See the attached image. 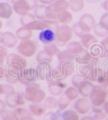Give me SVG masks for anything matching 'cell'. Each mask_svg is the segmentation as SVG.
<instances>
[{
	"mask_svg": "<svg viewBox=\"0 0 108 120\" xmlns=\"http://www.w3.org/2000/svg\"><path fill=\"white\" fill-rule=\"evenodd\" d=\"M88 50H89L90 55H91L93 58L99 60V58L105 56V51L103 49L102 46H101V44H99L97 43L93 44Z\"/></svg>",
	"mask_w": 108,
	"mask_h": 120,
	"instance_id": "cell-20",
	"label": "cell"
},
{
	"mask_svg": "<svg viewBox=\"0 0 108 120\" xmlns=\"http://www.w3.org/2000/svg\"><path fill=\"white\" fill-rule=\"evenodd\" d=\"M85 49L83 45L79 41H72L67 44L66 50L70 52L74 55H76L80 53L81 51Z\"/></svg>",
	"mask_w": 108,
	"mask_h": 120,
	"instance_id": "cell-24",
	"label": "cell"
},
{
	"mask_svg": "<svg viewBox=\"0 0 108 120\" xmlns=\"http://www.w3.org/2000/svg\"><path fill=\"white\" fill-rule=\"evenodd\" d=\"M69 8L74 12L81 11L85 7V0H69Z\"/></svg>",
	"mask_w": 108,
	"mask_h": 120,
	"instance_id": "cell-28",
	"label": "cell"
},
{
	"mask_svg": "<svg viewBox=\"0 0 108 120\" xmlns=\"http://www.w3.org/2000/svg\"><path fill=\"white\" fill-rule=\"evenodd\" d=\"M43 50L51 57H54V55H57L59 53V49L56 44L51 43L48 45H45L43 47Z\"/></svg>",
	"mask_w": 108,
	"mask_h": 120,
	"instance_id": "cell-34",
	"label": "cell"
},
{
	"mask_svg": "<svg viewBox=\"0 0 108 120\" xmlns=\"http://www.w3.org/2000/svg\"><path fill=\"white\" fill-rule=\"evenodd\" d=\"M62 120H80L78 113L75 110H65L62 113Z\"/></svg>",
	"mask_w": 108,
	"mask_h": 120,
	"instance_id": "cell-30",
	"label": "cell"
},
{
	"mask_svg": "<svg viewBox=\"0 0 108 120\" xmlns=\"http://www.w3.org/2000/svg\"><path fill=\"white\" fill-rule=\"evenodd\" d=\"M2 44L7 48H14L18 44V38L12 32L7 31L3 33Z\"/></svg>",
	"mask_w": 108,
	"mask_h": 120,
	"instance_id": "cell-15",
	"label": "cell"
},
{
	"mask_svg": "<svg viewBox=\"0 0 108 120\" xmlns=\"http://www.w3.org/2000/svg\"><path fill=\"white\" fill-rule=\"evenodd\" d=\"M8 50H7V47H5L4 45H0V56L6 58L8 56Z\"/></svg>",
	"mask_w": 108,
	"mask_h": 120,
	"instance_id": "cell-50",
	"label": "cell"
},
{
	"mask_svg": "<svg viewBox=\"0 0 108 120\" xmlns=\"http://www.w3.org/2000/svg\"><path fill=\"white\" fill-rule=\"evenodd\" d=\"M75 71L74 61L59 62L54 70V79L64 80L72 76Z\"/></svg>",
	"mask_w": 108,
	"mask_h": 120,
	"instance_id": "cell-3",
	"label": "cell"
},
{
	"mask_svg": "<svg viewBox=\"0 0 108 120\" xmlns=\"http://www.w3.org/2000/svg\"><path fill=\"white\" fill-rule=\"evenodd\" d=\"M66 87V84L62 80L54 79L48 82L49 92L51 96L58 97L61 95Z\"/></svg>",
	"mask_w": 108,
	"mask_h": 120,
	"instance_id": "cell-12",
	"label": "cell"
},
{
	"mask_svg": "<svg viewBox=\"0 0 108 120\" xmlns=\"http://www.w3.org/2000/svg\"><path fill=\"white\" fill-rule=\"evenodd\" d=\"M12 7L5 2L0 3V18L9 19L13 14Z\"/></svg>",
	"mask_w": 108,
	"mask_h": 120,
	"instance_id": "cell-21",
	"label": "cell"
},
{
	"mask_svg": "<svg viewBox=\"0 0 108 120\" xmlns=\"http://www.w3.org/2000/svg\"><path fill=\"white\" fill-rule=\"evenodd\" d=\"M39 39L44 45L53 43L55 41V33L52 29H45L40 32Z\"/></svg>",
	"mask_w": 108,
	"mask_h": 120,
	"instance_id": "cell-13",
	"label": "cell"
},
{
	"mask_svg": "<svg viewBox=\"0 0 108 120\" xmlns=\"http://www.w3.org/2000/svg\"><path fill=\"white\" fill-rule=\"evenodd\" d=\"M102 6L103 9L108 12V0H105L102 4Z\"/></svg>",
	"mask_w": 108,
	"mask_h": 120,
	"instance_id": "cell-55",
	"label": "cell"
},
{
	"mask_svg": "<svg viewBox=\"0 0 108 120\" xmlns=\"http://www.w3.org/2000/svg\"><path fill=\"white\" fill-rule=\"evenodd\" d=\"M35 20H37V19L34 14L28 13L25 15L22 16L21 18H20V23H21L22 26H26L28 24H30L31 22H32V21H34Z\"/></svg>",
	"mask_w": 108,
	"mask_h": 120,
	"instance_id": "cell-39",
	"label": "cell"
},
{
	"mask_svg": "<svg viewBox=\"0 0 108 120\" xmlns=\"http://www.w3.org/2000/svg\"><path fill=\"white\" fill-rule=\"evenodd\" d=\"M57 57L59 62L74 61L75 60V55L71 53L67 50L59 51L57 55Z\"/></svg>",
	"mask_w": 108,
	"mask_h": 120,
	"instance_id": "cell-27",
	"label": "cell"
},
{
	"mask_svg": "<svg viewBox=\"0 0 108 120\" xmlns=\"http://www.w3.org/2000/svg\"><path fill=\"white\" fill-rule=\"evenodd\" d=\"M49 6L58 14L62 11L68 10L69 9V4L66 0H55L51 4L49 5Z\"/></svg>",
	"mask_w": 108,
	"mask_h": 120,
	"instance_id": "cell-17",
	"label": "cell"
},
{
	"mask_svg": "<svg viewBox=\"0 0 108 120\" xmlns=\"http://www.w3.org/2000/svg\"><path fill=\"white\" fill-rule=\"evenodd\" d=\"M47 108L45 107L44 103H31L29 105L28 110L31 115L37 117H41L45 113Z\"/></svg>",
	"mask_w": 108,
	"mask_h": 120,
	"instance_id": "cell-19",
	"label": "cell"
},
{
	"mask_svg": "<svg viewBox=\"0 0 108 120\" xmlns=\"http://www.w3.org/2000/svg\"><path fill=\"white\" fill-rule=\"evenodd\" d=\"M108 95V88L98 84L94 86L89 98L93 107H100L106 102Z\"/></svg>",
	"mask_w": 108,
	"mask_h": 120,
	"instance_id": "cell-5",
	"label": "cell"
},
{
	"mask_svg": "<svg viewBox=\"0 0 108 120\" xmlns=\"http://www.w3.org/2000/svg\"><path fill=\"white\" fill-rule=\"evenodd\" d=\"M14 111L19 120H24L27 117L31 116V113L29 111V110H28L26 108H22V107L16 108Z\"/></svg>",
	"mask_w": 108,
	"mask_h": 120,
	"instance_id": "cell-35",
	"label": "cell"
},
{
	"mask_svg": "<svg viewBox=\"0 0 108 120\" xmlns=\"http://www.w3.org/2000/svg\"><path fill=\"white\" fill-rule=\"evenodd\" d=\"M2 41H3V33L0 32V44H2Z\"/></svg>",
	"mask_w": 108,
	"mask_h": 120,
	"instance_id": "cell-59",
	"label": "cell"
},
{
	"mask_svg": "<svg viewBox=\"0 0 108 120\" xmlns=\"http://www.w3.org/2000/svg\"><path fill=\"white\" fill-rule=\"evenodd\" d=\"M47 6L45 5H39L38 6L34 11V15L36 18L37 20H44L46 19V16H45V10H46Z\"/></svg>",
	"mask_w": 108,
	"mask_h": 120,
	"instance_id": "cell-32",
	"label": "cell"
},
{
	"mask_svg": "<svg viewBox=\"0 0 108 120\" xmlns=\"http://www.w3.org/2000/svg\"><path fill=\"white\" fill-rule=\"evenodd\" d=\"M72 29L73 33L75 34L76 37H80L81 38L84 34H85V33L82 30V29L80 27V26H79V24H78V22H76V23H74L73 24V26L72 27Z\"/></svg>",
	"mask_w": 108,
	"mask_h": 120,
	"instance_id": "cell-45",
	"label": "cell"
},
{
	"mask_svg": "<svg viewBox=\"0 0 108 120\" xmlns=\"http://www.w3.org/2000/svg\"><path fill=\"white\" fill-rule=\"evenodd\" d=\"M64 94L70 100V101H72L74 100L77 99L80 94H79L78 90L77 88H76L74 86H70V87L67 88L65 90Z\"/></svg>",
	"mask_w": 108,
	"mask_h": 120,
	"instance_id": "cell-31",
	"label": "cell"
},
{
	"mask_svg": "<svg viewBox=\"0 0 108 120\" xmlns=\"http://www.w3.org/2000/svg\"><path fill=\"white\" fill-rule=\"evenodd\" d=\"M16 36L20 41L28 40L32 37V30L26 26H22L16 30Z\"/></svg>",
	"mask_w": 108,
	"mask_h": 120,
	"instance_id": "cell-25",
	"label": "cell"
},
{
	"mask_svg": "<svg viewBox=\"0 0 108 120\" xmlns=\"http://www.w3.org/2000/svg\"><path fill=\"white\" fill-rule=\"evenodd\" d=\"M2 26H3V22L1 20H0V29H1Z\"/></svg>",
	"mask_w": 108,
	"mask_h": 120,
	"instance_id": "cell-61",
	"label": "cell"
},
{
	"mask_svg": "<svg viewBox=\"0 0 108 120\" xmlns=\"http://www.w3.org/2000/svg\"><path fill=\"white\" fill-rule=\"evenodd\" d=\"M91 55H90V53L88 49H83L80 53L76 55L75 56V60L76 62L79 64H86L90 62V61L92 60Z\"/></svg>",
	"mask_w": 108,
	"mask_h": 120,
	"instance_id": "cell-23",
	"label": "cell"
},
{
	"mask_svg": "<svg viewBox=\"0 0 108 120\" xmlns=\"http://www.w3.org/2000/svg\"><path fill=\"white\" fill-rule=\"evenodd\" d=\"M13 11L20 16H23L31 11L29 6L25 0H16L12 6Z\"/></svg>",
	"mask_w": 108,
	"mask_h": 120,
	"instance_id": "cell-14",
	"label": "cell"
},
{
	"mask_svg": "<svg viewBox=\"0 0 108 120\" xmlns=\"http://www.w3.org/2000/svg\"><path fill=\"white\" fill-rule=\"evenodd\" d=\"M101 45L104 51H105V56H106V55L108 54V37L104 38V39L101 41Z\"/></svg>",
	"mask_w": 108,
	"mask_h": 120,
	"instance_id": "cell-49",
	"label": "cell"
},
{
	"mask_svg": "<svg viewBox=\"0 0 108 120\" xmlns=\"http://www.w3.org/2000/svg\"><path fill=\"white\" fill-rule=\"evenodd\" d=\"M5 108H6V103H5V102H4V101L0 99V114L5 111Z\"/></svg>",
	"mask_w": 108,
	"mask_h": 120,
	"instance_id": "cell-53",
	"label": "cell"
},
{
	"mask_svg": "<svg viewBox=\"0 0 108 120\" xmlns=\"http://www.w3.org/2000/svg\"><path fill=\"white\" fill-rule=\"evenodd\" d=\"M38 78L41 80H47V82L54 80V70L51 63H38L36 66Z\"/></svg>",
	"mask_w": 108,
	"mask_h": 120,
	"instance_id": "cell-7",
	"label": "cell"
},
{
	"mask_svg": "<svg viewBox=\"0 0 108 120\" xmlns=\"http://www.w3.org/2000/svg\"><path fill=\"white\" fill-rule=\"evenodd\" d=\"M43 120H62V113H60L59 111H49L47 113H45Z\"/></svg>",
	"mask_w": 108,
	"mask_h": 120,
	"instance_id": "cell-41",
	"label": "cell"
},
{
	"mask_svg": "<svg viewBox=\"0 0 108 120\" xmlns=\"http://www.w3.org/2000/svg\"><path fill=\"white\" fill-rule=\"evenodd\" d=\"M5 78L7 82H8L10 84H16L17 82H18V76L13 74L12 73H11L10 71H8V70L6 71Z\"/></svg>",
	"mask_w": 108,
	"mask_h": 120,
	"instance_id": "cell-42",
	"label": "cell"
},
{
	"mask_svg": "<svg viewBox=\"0 0 108 120\" xmlns=\"http://www.w3.org/2000/svg\"><path fill=\"white\" fill-rule=\"evenodd\" d=\"M106 57H107V59H108V54L106 55Z\"/></svg>",
	"mask_w": 108,
	"mask_h": 120,
	"instance_id": "cell-63",
	"label": "cell"
},
{
	"mask_svg": "<svg viewBox=\"0 0 108 120\" xmlns=\"http://www.w3.org/2000/svg\"><path fill=\"white\" fill-rule=\"evenodd\" d=\"M98 84L104 87H108V64L105 70H104V74L98 81Z\"/></svg>",
	"mask_w": 108,
	"mask_h": 120,
	"instance_id": "cell-43",
	"label": "cell"
},
{
	"mask_svg": "<svg viewBox=\"0 0 108 120\" xmlns=\"http://www.w3.org/2000/svg\"><path fill=\"white\" fill-rule=\"evenodd\" d=\"M15 1H16V0H15Z\"/></svg>",
	"mask_w": 108,
	"mask_h": 120,
	"instance_id": "cell-64",
	"label": "cell"
},
{
	"mask_svg": "<svg viewBox=\"0 0 108 120\" xmlns=\"http://www.w3.org/2000/svg\"><path fill=\"white\" fill-rule=\"evenodd\" d=\"M24 96L27 101L30 103H40L46 98V93L38 84L33 82L27 85Z\"/></svg>",
	"mask_w": 108,
	"mask_h": 120,
	"instance_id": "cell-2",
	"label": "cell"
},
{
	"mask_svg": "<svg viewBox=\"0 0 108 120\" xmlns=\"http://www.w3.org/2000/svg\"><path fill=\"white\" fill-rule=\"evenodd\" d=\"M1 93V84H0V94Z\"/></svg>",
	"mask_w": 108,
	"mask_h": 120,
	"instance_id": "cell-62",
	"label": "cell"
},
{
	"mask_svg": "<svg viewBox=\"0 0 108 120\" xmlns=\"http://www.w3.org/2000/svg\"><path fill=\"white\" fill-rule=\"evenodd\" d=\"M15 91V89L12 84H1V94H9Z\"/></svg>",
	"mask_w": 108,
	"mask_h": 120,
	"instance_id": "cell-44",
	"label": "cell"
},
{
	"mask_svg": "<svg viewBox=\"0 0 108 120\" xmlns=\"http://www.w3.org/2000/svg\"><path fill=\"white\" fill-rule=\"evenodd\" d=\"M93 107V105L89 99L85 97L78 98L74 105V108L76 111L81 115L89 113Z\"/></svg>",
	"mask_w": 108,
	"mask_h": 120,
	"instance_id": "cell-11",
	"label": "cell"
},
{
	"mask_svg": "<svg viewBox=\"0 0 108 120\" xmlns=\"http://www.w3.org/2000/svg\"><path fill=\"white\" fill-rule=\"evenodd\" d=\"M37 47L36 43L30 39L21 41L17 47L18 53L24 57H31L36 53Z\"/></svg>",
	"mask_w": 108,
	"mask_h": 120,
	"instance_id": "cell-6",
	"label": "cell"
},
{
	"mask_svg": "<svg viewBox=\"0 0 108 120\" xmlns=\"http://www.w3.org/2000/svg\"><path fill=\"white\" fill-rule=\"evenodd\" d=\"M6 68H5L3 65H1L0 64V80L4 78L5 76V74H6Z\"/></svg>",
	"mask_w": 108,
	"mask_h": 120,
	"instance_id": "cell-51",
	"label": "cell"
},
{
	"mask_svg": "<svg viewBox=\"0 0 108 120\" xmlns=\"http://www.w3.org/2000/svg\"><path fill=\"white\" fill-rule=\"evenodd\" d=\"M98 42L95 35L91 33H85L81 37V43L86 49H89L93 44Z\"/></svg>",
	"mask_w": 108,
	"mask_h": 120,
	"instance_id": "cell-18",
	"label": "cell"
},
{
	"mask_svg": "<svg viewBox=\"0 0 108 120\" xmlns=\"http://www.w3.org/2000/svg\"><path fill=\"white\" fill-rule=\"evenodd\" d=\"M71 103V101L67 98L64 94L62 95L58 100V107L59 111H64L68 108Z\"/></svg>",
	"mask_w": 108,
	"mask_h": 120,
	"instance_id": "cell-38",
	"label": "cell"
},
{
	"mask_svg": "<svg viewBox=\"0 0 108 120\" xmlns=\"http://www.w3.org/2000/svg\"><path fill=\"white\" fill-rule=\"evenodd\" d=\"M95 35L99 38H105L108 37V30H105L104 28H103L99 23L96 24L95 27L93 28Z\"/></svg>",
	"mask_w": 108,
	"mask_h": 120,
	"instance_id": "cell-37",
	"label": "cell"
},
{
	"mask_svg": "<svg viewBox=\"0 0 108 120\" xmlns=\"http://www.w3.org/2000/svg\"><path fill=\"white\" fill-rule=\"evenodd\" d=\"M94 86L95 85L93 84V83L91 82L90 80H84L81 82L80 86L78 88L79 94H81L83 97L89 98Z\"/></svg>",
	"mask_w": 108,
	"mask_h": 120,
	"instance_id": "cell-16",
	"label": "cell"
},
{
	"mask_svg": "<svg viewBox=\"0 0 108 120\" xmlns=\"http://www.w3.org/2000/svg\"><path fill=\"white\" fill-rule=\"evenodd\" d=\"M85 1H86L87 3H89L91 4H97L98 2H99L101 0H85Z\"/></svg>",
	"mask_w": 108,
	"mask_h": 120,
	"instance_id": "cell-56",
	"label": "cell"
},
{
	"mask_svg": "<svg viewBox=\"0 0 108 120\" xmlns=\"http://www.w3.org/2000/svg\"><path fill=\"white\" fill-rule=\"evenodd\" d=\"M104 70L99 66H95L92 69L88 76L89 80L91 82H98L99 80L103 76Z\"/></svg>",
	"mask_w": 108,
	"mask_h": 120,
	"instance_id": "cell-22",
	"label": "cell"
},
{
	"mask_svg": "<svg viewBox=\"0 0 108 120\" xmlns=\"http://www.w3.org/2000/svg\"><path fill=\"white\" fill-rule=\"evenodd\" d=\"M36 60L38 61V63H51L53 60V57L50 56L48 55L44 50L39 51L37 55Z\"/></svg>",
	"mask_w": 108,
	"mask_h": 120,
	"instance_id": "cell-36",
	"label": "cell"
},
{
	"mask_svg": "<svg viewBox=\"0 0 108 120\" xmlns=\"http://www.w3.org/2000/svg\"><path fill=\"white\" fill-rule=\"evenodd\" d=\"M18 82L22 84L28 85L39 80L37 71L36 67H31L29 68H25L18 75Z\"/></svg>",
	"mask_w": 108,
	"mask_h": 120,
	"instance_id": "cell-8",
	"label": "cell"
},
{
	"mask_svg": "<svg viewBox=\"0 0 108 120\" xmlns=\"http://www.w3.org/2000/svg\"><path fill=\"white\" fill-rule=\"evenodd\" d=\"M103 111L105 114V118L108 120V101L105 102L103 105Z\"/></svg>",
	"mask_w": 108,
	"mask_h": 120,
	"instance_id": "cell-52",
	"label": "cell"
},
{
	"mask_svg": "<svg viewBox=\"0 0 108 120\" xmlns=\"http://www.w3.org/2000/svg\"><path fill=\"white\" fill-rule=\"evenodd\" d=\"M89 116L91 117L92 120H103L105 119V114L102 109L93 106Z\"/></svg>",
	"mask_w": 108,
	"mask_h": 120,
	"instance_id": "cell-29",
	"label": "cell"
},
{
	"mask_svg": "<svg viewBox=\"0 0 108 120\" xmlns=\"http://www.w3.org/2000/svg\"><path fill=\"white\" fill-rule=\"evenodd\" d=\"M4 60H5V58H4V57L0 56V64H1V65H3V64H4Z\"/></svg>",
	"mask_w": 108,
	"mask_h": 120,
	"instance_id": "cell-58",
	"label": "cell"
},
{
	"mask_svg": "<svg viewBox=\"0 0 108 120\" xmlns=\"http://www.w3.org/2000/svg\"><path fill=\"white\" fill-rule=\"evenodd\" d=\"M95 22L94 16L91 14L86 13L81 16L78 23L84 33H91L96 24Z\"/></svg>",
	"mask_w": 108,
	"mask_h": 120,
	"instance_id": "cell-10",
	"label": "cell"
},
{
	"mask_svg": "<svg viewBox=\"0 0 108 120\" xmlns=\"http://www.w3.org/2000/svg\"><path fill=\"white\" fill-rule=\"evenodd\" d=\"M80 120H92L89 116H85L82 118H81Z\"/></svg>",
	"mask_w": 108,
	"mask_h": 120,
	"instance_id": "cell-57",
	"label": "cell"
},
{
	"mask_svg": "<svg viewBox=\"0 0 108 120\" xmlns=\"http://www.w3.org/2000/svg\"><path fill=\"white\" fill-rule=\"evenodd\" d=\"M72 20H73V16L72 13L68 10L59 13L58 16V21L62 24L68 25V24L71 23Z\"/></svg>",
	"mask_w": 108,
	"mask_h": 120,
	"instance_id": "cell-26",
	"label": "cell"
},
{
	"mask_svg": "<svg viewBox=\"0 0 108 120\" xmlns=\"http://www.w3.org/2000/svg\"><path fill=\"white\" fill-rule=\"evenodd\" d=\"M6 70L10 71L13 74L18 76V77L27 66L26 59L23 56L17 53H11L8 55L6 57Z\"/></svg>",
	"mask_w": 108,
	"mask_h": 120,
	"instance_id": "cell-1",
	"label": "cell"
},
{
	"mask_svg": "<svg viewBox=\"0 0 108 120\" xmlns=\"http://www.w3.org/2000/svg\"><path fill=\"white\" fill-rule=\"evenodd\" d=\"M55 43L58 46L64 47L68 43L72 38V28L66 24L59 25L55 29Z\"/></svg>",
	"mask_w": 108,
	"mask_h": 120,
	"instance_id": "cell-4",
	"label": "cell"
},
{
	"mask_svg": "<svg viewBox=\"0 0 108 120\" xmlns=\"http://www.w3.org/2000/svg\"><path fill=\"white\" fill-rule=\"evenodd\" d=\"M25 100L23 94L14 91L6 95L5 103L11 109H16L25 103Z\"/></svg>",
	"mask_w": 108,
	"mask_h": 120,
	"instance_id": "cell-9",
	"label": "cell"
},
{
	"mask_svg": "<svg viewBox=\"0 0 108 120\" xmlns=\"http://www.w3.org/2000/svg\"><path fill=\"white\" fill-rule=\"evenodd\" d=\"M1 117L2 120H19L15 114L14 111L6 110L1 113Z\"/></svg>",
	"mask_w": 108,
	"mask_h": 120,
	"instance_id": "cell-40",
	"label": "cell"
},
{
	"mask_svg": "<svg viewBox=\"0 0 108 120\" xmlns=\"http://www.w3.org/2000/svg\"><path fill=\"white\" fill-rule=\"evenodd\" d=\"M25 1H27L28 5L29 6L31 10H35L39 6V4H38L39 1L38 0H25Z\"/></svg>",
	"mask_w": 108,
	"mask_h": 120,
	"instance_id": "cell-48",
	"label": "cell"
},
{
	"mask_svg": "<svg viewBox=\"0 0 108 120\" xmlns=\"http://www.w3.org/2000/svg\"><path fill=\"white\" fill-rule=\"evenodd\" d=\"M36 120L34 117H32V116H31V117H27V118H26L25 120Z\"/></svg>",
	"mask_w": 108,
	"mask_h": 120,
	"instance_id": "cell-60",
	"label": "cell"
},
{
	"mask_svg": "<svg viewBox=\"0 0 108 120\" xmlns=\"http://www.w3.org/2000/svg\"><path fill=\"white\" fill-rule=\"evenodd\" d=\"M44 105L48 109H55L58 107V100L54 96H49L44 100Z\"/></svg>",
	"mask_w": 108,
	"mask_h": 120,
	"instance_id": "cell-33",
	"label": "cell"
},
{
	"mask_svg": "<svg viewBox=\"0 0 108 120\" xmlns=\"http://www.w3.org/2000/svg\"><path fill=\"white\" fill-rule=\"evenodd\" d=\"M99 23L103 28L108 30V12H105L103 14Z\"/></svg>",
	"mask_w": 108,
	"mask_h": 120,
	"instance_id": "cell-46",
	"label": "cell"
},
{
	"mask_svg": "<svg viewBox=\"0 0 108 120\" xmlns=\"http://www.w3.org/2000/svg\"><path fill=\"white\" fill-rule=\"evenodd\" d=\"M40 3H41L43 5H50L53 2H54L55 0H38Z\"/></svg>",
	"mask_w": 108,
	"mask_h": 120,
	"instance_id": "cell-54",
	"label": "cell"
},
{
	"mask_svg": "<svg viewBox=\"0 0 108 120\" xmlns=\"http://www.w3.org/2000/svg\"><path fill=\"white\" fill-rule=\"evenodd\" d=\"M85 79L82 78L81 77H80L77 74V75H74L72 77L71 82H72V84L73 86L78 89L79 88V86H80V85H81V82H82Z\"/></svg>",
	"mask_w": 108,
	"mask_h": 120,
	"instance_id": "cell-47",
	"label": "cell"
}]
</instances>
